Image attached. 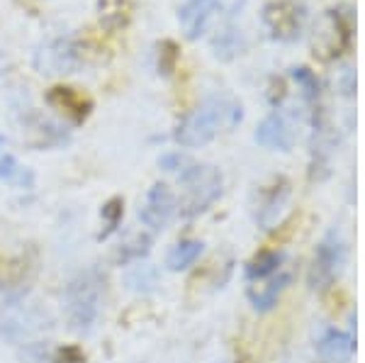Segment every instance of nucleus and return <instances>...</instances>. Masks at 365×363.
<instances>
[{
	"instance_id": "nucleus-1",
	"label": "nucleus",
	"mask_w": 365,
	"mask_h": 363,
	"mask_svg": "<svg viewBox=\"0 0 365 363\" xmlns=\"http://www.w3.org/2000/svg\"><path fill=\"white\" fill-rule=\"evenodd\" d=\"M244 120V108L232 96H210L182 117V122L175 130V142L185 149L210 144L217 134L229 132Z\"/></svg>"
},
{
	"instance_id": "nucleus-2",
	"label": "nucleus",
	"mask_w": 365,
	"mask_h": 363,
	"mask_svg": "<svg viewBox=\"0 0 365 363\" xmlns=\"http://www.w3.org/2000/svg\"><path fill=\"white\" fill-rule=\"evenodd\" d=\"M103 280L96 271L78 273L66 288V317L73 332H91L100 317Z\"/></svg>"
},
{
	"instance_id": "nucleus-3",
	"label": "nucleus",
	"mask_w": 365,
	"mask_h": 363,
	"mask_svg": "<svg viewBox=\"0 0 365 363\" xmlns=\"http://www.w3.org/2000/svg\"><path fill=\"white\" fill-rule=\"evenodd\" d=\"M182 198H180V215L192 218L210 208L222 195V173L207 163H187L180 171Z\"/></svg>"
},
{
	"instance_id": "nucleus-4",
	"label": "nucleus",
	"mask_w": 365,
	"mask_h": 363,
	"mask_svg": "<svg viewBox=\"0 0 365 363\" xmlns=\"http://www.w3.org/2000/svg\"><path fill=\"white\" fill-rule=\"evenodd\" d=\"M49 327H51L49 312L44 307H39L37 302L13 300L3 307V315H0V332L10 342L32 339L42 334L44 329H49Z\"/></svg>"
},
{
	"instance_id": "nucleus-5",
	"label": "nucleus",
	"mask_w": 365,
	"mask_h": 363,
	"mask_svg": "<svg viewBox=\"0 0 365 363\" xmlns=\"http://www.w3.org/2000/svg\"><path fill=\"white\" fill-rule=\"evenodd\" d=\"M344 263H346V244L336 232H331L317 247L314 263H312V271H309L312 288H327V285H331L334 278L344 268Z\"/></svg>"
},
{
	"instance_id": "nucleus-6",
	"label": "nucleus",
	"mask_w": 365,
	"mask_h": 363,
	"mask_svg": "<svg viewBox=\"0 0 365 363\" xmlns=\"http://www.w3.org/2000/svg\"><path fill=\"white\" fill-rule=\"evenodd\" d=\"M175 208H178V205H175V198L168 185L154 183L149 188V193H146L144 205H141V210H139V218L149 230L158 232L170 222V218L175 215Z\"/></svg>"
},
{
	"instance_id": "nucleus-7",
	"label": "nucleus",
	"mask_w": 365,
	"mask_h": 363,
	"mask_svg": "<svg viewBox=\"0 0 365 363\" xmlns=\"http://www.w3.org/2000/svg\"><path fill=\"white\" fill-rule=\"evenodd\" d=\"M256 142L273 151H290L295 144V125L282 110H273L266 120L258 125Z\"/></svg>"
},
{
	"instance_id": "nucleus-8",
	"label": "nucleus",
	"mask_w": 365,
	"mask_h": 363,
	"mask_svg": "<svg viewBox=\"0 0 365 363\" xmlns=\"http://www.w3.org/2000/svg\"><path fill=\"white\" fill-rule=\"evenodd\" d=\"M263 20L275 39H295L302 29L304 13L297 3L290 0H280V3H270L263 13Z\"/></svg>"
},
{
	"instance_id": "nucleus-9",
	"label": "nucleus",
	"mask_w": 365,
	"mask_h": 363,
	"mask_svg": "<svg viewBox=\"0 0 365 363\" xmlns=\"http://www.w3.org/2000/svg\"><path fill=\"white\" fill-rule=\"evenodd\" d=\"M78 49L71 39H56V42L44 44V49L34 56V66L42 73H71L78 66Z\"/></svg>"
},
{
	"instance_id": "nucleus-10",
	"label": "nucleus",
	"mask_w": 365,
	"mask_h": 363,
	"mask_svg": "<svg viewBox=\"0 0 365 363\" xmlns=\"http://www.w3.org/2000/svg\"><path fill=\"white\" fill-rule=\"evenodd\" d=\"M220 3L217 0H190L178 10V22L187 39H200L210 27L212 15L217 13Z\"/></svg>"
},
{
	"instance_id": "nucleus-11",
	"label": "nucleus",
	"mask_w": 365,
	"mask_h": 363,
	"mask_svg": "<svg viewBox=\"0 0 365 363\" xmlns=\"http://www.w3.org/2000/svg\"><path fill=\"white\" fill-rule=\"evenodd\" d=\"M287 198H290V183L287 180H275L266 195H263L261 208H258V225L263 230H270L280 220L282 210L287 205Z\"/></svg>"
},
{
	"instance_id": "nucleus-12",
	"label": "nucleus",
	"mask_w": 365,
	"mask_h": 363,
	"mask_svg": "<svg viewBox=\"0 0 365 363\" xmlns=\"http://www.w3.org/2000/svg\"><path fill=\"white\" fill-rule=\"evenodd\" d=\"M139 0H98V20L110 32L127 27L137 13Z\"/></svg>"
},
{
	"instance_id": "nucleus-13",
	"label": "nucleus",
	"mask_w": 365,
	"mask_h": 363,
	"mask_svg": "<svg viewBox=\"0 0 365 363\" xmlns=\"http://www.w3.org/2000/svg\"><path fill=\"white\" fill-rule=\"evenodd\" d=\"M46 101H49V105H54L56 110L73 117L76 122L86 120L88 113H91V101L81 96V93H76L73 88H51Z\"/></svg>"
},
{
	"instance_id": "nucleus-14",
	"label": "nucleus",
	"mask_w": 365,
	"mask_h": 363,
	"mask_svg": "<svg viewBox=\"0 0 365 363\" xmlns=\"http://www.w3.org/2000/svg\"><path fill=\"white\" fill-rule=\"evenodd\" d=\"M353 351H356V342H353V337L346 334V332L331 329L319 339V354L327 361H336V363L349 361L353 356Z\"/></svg>"
},
{
	"instance_id": "nucleus-15",
	"label": "nucleus",
	"mask_w": 365,
	"mask_h": 363,
	"mask_svg": "<svg viewBox=\"0 0 365 363\" xmlns=\"http://www.w3.org/2000/svg\"><path fill=\"white\" fill-rule=\"evenodd\" d=\"M287 280H290V276H287V273H280V276L270 278V280H266V283L253 285V288L249 290L251 305L256 307V310H261V312H266V310H270V307L275 305V302H278L280 292L285 290Z\"/></svg>"
},
{
	"instance_id": "nucleus-16",
	"label": "nucleus",
	"mask_w": 365,
	"mask_h": 363,
	"mask_svg": "<svg viewBox=\"0 0 365 363\" xmlns=\"http://www.w3.org/2000/svg\"><path fill=\"white\" fill-rule=\"evenodd\" d=\"M202 247L205 244L197 242V239H185V242L175 244L168 254V268L170 271H185V268H190L200 259V254H202Z\"/></svg>"
},
{
	"instance_id": "nucleus-17",
	"label": "nucleus",
	"mask_w": 365,
	"mask_h": 363,
	"mask_svg": "<svg viewBox=\"0 0 365 363\" xmlns=\"http://www.w3.org/2000/svg\"><path fill=\"white\" fill-rule=\"evenodd\" d=\"M241 29H234V27H225L222 32H217L215 42H212V49L220 58H232L241 54L244 49V39H241Z\"/></svg>"
},
{
	"instance_id": "nucleus-18",
	"label": "nucleus",
	"mask_w": 365,
	"mask_h": 363,
	"mask_svg": "<svg viewBox=\"0 0 365 363\" xmlns=\"http://www.w3.org/2000/svg\"><path fill=\"white\" fill-rule=\"evenodd\" d=\"M151 249V239L149 234H132L127 242H122L120 251H117V261L120 263H129V261H139L141 256H146Z\"/></svg>"
},
{
	"instance_id": "nucleus-19",
	"label": "nucleus",
	"mask_w": 365,
	"mask_h": 363,
	"mask_svg": "<svg viewBox=\"0 0 365 363\" xmlns=\"http://www.w3.org/2000/svg\"><path fill=\"white\" fill-rule=\"evenodd\" d=\"M282 263V254L278 251H261L251 263H249V278L253 280H266L270 273H275Z\"/></svg>"
},
{
	"instance_id": "nucleus-20",
	"label": "nucleus",
	"mask_w": 365,
	"mask_h": 363,
	"mask_svg": "<svg viewBox=\"0 0 365 363\" xmlns=\"http://www.w3.org/2000/svg\"><path fill=\"white\" fill-rule=\"evenodd\" d=\"M158 283V273L154 266H137L127 273V285L134 292H149Z\"/></svg>"
},
{
	"instance_id": "nucleus-21",
	"label": "nucleus",
	"mask_w": 365,
	"mask_h": 363,
	"mask_svg": "<svg viewBox=\"0 0 365 363\" xmlns=\"http://www.w3.org/2000/svg\"><path fill=\"white\" fill-rule=\"evenodd\" d=\"M122 210H125V203H122V198H113V200L105 203V208H103L105 232L100 234V239L110 237V234L117 230V225H120V220H122Z\"/></svg>"
},
{
	"instance_id": "nucleus-22",
	"label": "nucleus",
	"mask_w": 365,
	"mask_h": 363,
	"mask_svg": "<svg viewBox=\"0 0 365 363\" xmlns=\"http://www.w3.org/2000/svg\"><path fill=\"white\" fill-rule=\"evenodd\" d=\"M25 178H29V173H25V168L15 161V156H0V180H5V183H25Z\"/></svg>"
},
{
	"instance_id": "nucleus-23",
	"label": "nucleus",
	"mask_w": 365,
	"mask_h": 363,
	"mask_svg": "<svg viewBox=\"0 0 365 363\" xmlns=\"http://www.w3.org/2000/svg\"><path fill=\"white\" fill-rule=\"evenodd\" d=\"M56 363H83V354H81L76 347H66L58 351Z\"/></svg>"
},
{
	"instance_id": "nucleus-24",
	"label": "nucleus",
	"mask_w": 365,
	"mask_h": 363,
	"mask_svg": "<svg viewBox=\"0 0 365 363\" xmlns=\"http://www.w3.org/2000/svg\"><path fill=\"white\" fill-rule=\"evenodd\" d=\"M5 144H8V139H5V137H3V134H0V151H3V149H5Z\"/></svg>"
}]
</instances>
